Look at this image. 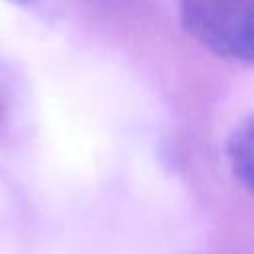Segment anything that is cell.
<instances>
[{
	"mask_svg": "<svg viewBox=\"0 0 254 254\" xmlns=\"http://www.w3.org/2000/svg\"><path fill=\"white\" fill-rule=\"evenodd\" d=\"M179 18L218 58L252 62V0H179Z\"/></svg>",
	"mask_w": 254,
	"mask_h": 254,
	"instance_id": "cell-1",
	"label": "cell"
},
{
	"mask_svg": "<svg viewBox=\"0 0 254 254\" xmlns=\"http://www.w3.org/2000/svg\"><path fill=\"white\" fill-rule=\"evenodd\" d=\"M228 163L236 181L250 190L252 189V117H246L234 127L226 145Z\"/></svg>",
	"mask_w": 254,
	"mask_h": 254,
	"instance_id": "cell-2",
	"label": "cell"
},
{
	"mask_svg": "<svg viewBox=\"0 0 254 254\" xmlns=\"http://www.w3.org/2000/svg\"><path fill=\"white\" fill-rule=\"evenodd\" d=\"M8 2H12V4H18V6H30V4H34L36 0H8Z\"/></svg>",
	"mask_w": 254,
	"mask_h": 254,
	"instance_id": "cell-3",
	"label": "cell"
}]
</instances>
